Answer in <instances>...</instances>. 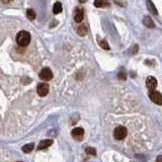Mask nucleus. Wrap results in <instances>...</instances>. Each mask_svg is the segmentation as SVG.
Wrapping results in <instances>:
<instances>
[{
  "mask_svg": "<svg viewBox=\"0 0 162 162\" xmlns=\"http://www.w3.org/2000/svg\"><path fill=\"white\" fill-rule=\"evenodd\" d=\"M16 43L20 47H25L30 43V35L28 32L25 30H21L17 34L16 36Z\"/></svg>",
  "mask_w": 162,
  "mask_h": 162,
  "instance_id": "nucleus-1",
  "label": "nucleus"
},
{
  "mask_svg": "<svg viewBox=\"0 0 162 162\" xmlns=\"http://www.w3.org/2000/svg\"><path fill=\"white\" fill-rule=\"evenodd\" d=\"M127 135H128V130L123 126L117 127L115 129V131H113V137H115L116 140H119V141L124 140L127 137Z\"/></svg>",
  "mask_w": 162,
  "mask_h": 162,
  "instance_id": "nucleus-2",
  "label": "nucleus"
},
{
  "mask_svg": "<svg viewBox=\"0 0 162 162\" xmlns=\"http://www.w3.org/2000/svg\"><path fill=\"white\" fill-rule=\"evenodd\" d=\"M149 97L152 100L154 104H158V106H162V94L159 91L153 90L149 92Z\"/></svg>",
  "mask_w": 162,
  "mask_h": 162,
  "instance_id": "nucleus-3",
  "label": "nucleus"
},
{
  "mask_svg": "<svg viewBox=\"0 0 162 162\" xmlns=\"http://www.w3.org/2000/svg\"><path fill=\"white\" fill-rule=\"evenodd\" d=\"M40 78L44 81H49L53 78V72L49 68H43L42 71L40 72Z\"/></svg>",
  "mask_w": 162,
  "mask_h": 162,
  "instance_id": "nucleus-4",
  "label": "nucleus"
},
{
  "mask_svg": "<svg viewBox=\"0 0 162 162\" xmlns=\"http://www.w3.org/2000/svg\"><path fill=\"white\" fill-rule=\"evenodd\" d=\"M71 135L76 141H81L84 137V130L82 128H75L72 130Z\"/></svg>",
  "mask_w": 162,
  "mask_h": 162,
  "instance_id": "nucleus-5",
  "label": "nucleus"
},
{
  "mask_svg": "<svg viewBox=\"0 0 162 162\" xmlns=\"http://www.w3.org/2000/svg\"><path fill=\"white\" fill-rule=\"evenodd\" d=\"M146 86L150 91H153L156 89L157 87V80L156 78H154L153 76H148L146 79Z\"/></svg>",
  "mask_w": 162,
  "mask_h": 162,
  "instance_id": "nucleus-6",
  "label": "nucleus"
},
{
  "mask_svg": "<svg viewBox=\"0 0 162 162\" xmlns=\"http://www.w3.org/2000/svg\"><path fill=\"white\" fill-rule=\"evenodd\" d=\"M37 91H38V94L40 96H46L49 93V85L47 83H41V84L38 85Z\"/></svg>",
  "mask_w": 162,
  "mask_h": 162,
  "instance_id": "nucleus-7",
  "label": "nucleus"
},
{
  "mask_svg": "<svg viewBox=\"0 0 162 162\" xmlns=\"http://www.w3.org/2000/svg\"><path fill=\"white\" fill-rule=\"evenodd\" d=\"M83 17H84V11H83V9L80 7H76L75 13H74V19H75V21L76 23H81L83 20Z\"/></svg>",
  "mask_w": 162,
  "mask_h": 162,
  "instance_id": "nucleus-8",
  "label": "nucleus"
},
{
  "mask_svg": "<svg viewBox=\"0 0 162 162\" xmlns=\"http://www.w3.org/2000/svg\"><path fill=\"white\" fill-rule=\"evenodd\" d=\"M53 144V140L50 139H45L43 141H41V143L39 144V150H43V149L48 148L49 146H51Z\"/></svg>",
  "mask_w": 162,
  "mask_h": 162,
  "instance_id": "nucleus-9",
  "label": "nucleus"
},
{
  "mask_svg": "<svg viewBox=\"0 0 162 162\" xmlns=\"http://www.w3.org/2000/svg\"><path fill=\"white\" fill-rule=\"evenodd\" d=\"M143 23L145 25V27H147L149 28H153L155 27V25H154V21L152 20V18H151L150 16H148V15H145L143 18Z\"/></svg>",
  "mask_w": 162,
  "mask_h": 162,
  "instance_id": "nucleus-10",
  "label": "nucleus"
},
{
  "mask_svg": "<svg viewBox=\"0 0 162 162\" xmlns=\"http://www.w3.org/2000/svg\"><path fill=\"white\" fill-rule=\"evenodd\" d=\"M94 6L97 8L108 7L109 6V2L108 0H94Z\"/></svg>",
  "mask_w": 162,
  "mask_h": 162,
  "instance_id": "nucleus-11",
  "label": "nucleus"
},
{
  "mask_svg": "<svg viewBox=\"0 0 162 162\" xmlns=\"http://www.w3.org/2000/svg\"><path fill=\"white\" fill-rule=\"evenodd\" d=\"M87 32H88V30H87V27L85 25H81L77 28V34L79 35V36H81V37L86 36Z\"/></svg>",
  "mask_w": 162,
  "mask_h": 162,
  "instance_id": "nucleus-12",
  "label": "nucleus"
},
{
  "mask_svg": "<svg viewBox=\"0 0 162 162\" xmlns=\"http://www.w3.org/2000/svg\"><path fill=\"white\" fill-rule=\"evenodd\" d=\"M147 7H148L149 11L152 14H155V15L158 14V11H157L156 7L154 6V4H153V2L151 1V0H147Z\"/></svg>",
  "mask_w": 162,
  "mask_h": 162,
  "instance_id": "nucleus-13",
  "label": "nucleus"
},
{
  "mask_svg": "<svg viewBox=\"0 0 162 162\" xmlns=\"http://www.w3.org/2000/svg\"><path fill=\"white\" fill-rule=\"evenodd\" d=\"M53 12H54V14H59L62 12V4H61L60 2H56V3L54 4Z\"/></svg>",
  "mask_w": 162,
  "mask_h": 162,
  "instance_id": "nucleus-14",
  "label": "nucleus"
},
{
  "mask_svg": "<svg viewBox=\"0 0 162 162\" xmlns=\"http://www.w3.org/2000/svg\"><path fill=\"white\" fill-rule=\"evenodd\" d=\"M98 45H99L104 50H109V46H108V44L106 41L101 40V39H98Z\"/></svg>",
  "mask_w": 162,
  "mask_h": 162,
  "instance_id": "nucleus-15",
  "label": "nucleus"
},
{
  "mask_svg": "<svg viewBox=\"0 0 162 162\" xmlns=\"http://www.w3.org/2000/svg\"><path fill=\"white\" fill-rule=\"evenodd\" d=\"M27 16L30 20H34V19L36 18V12H35L32 9H30V8H28V9L27 10Z\"/></svg>",
  "mask_w": 162,
  "mask_h": 162,
  "instance_id": "nucleus-16",
  "label": "nucleus"
},
{
  "mask_svg": "<svg viewBox=\"0 0 162 162\" xmlns=\"http://www.w3.org/2000/svg\"><path fill=\"white\" fill-rule=\"evenodd\" d=\"M34 147H35V145L34 144H27V145H25L23 147V151L25 153H30L32 151V149H34Z\"/></svg>",
  "mask_w": 162,
  "mask_h": 162,
  "instance_id": "nucleus-17",
  "label": "nucleus"
},
{
  "mask_svg": "<svg viewBox=\"0 0 162 162\" xmlns=\"http://www.w3.org/2000/svg\"><path fill=\"white\" fill-rule=\"evenodd\" d=\"M85 152L88 155H96V150H95V148H93V147H87L85 149Z\"/></svg>",
  "mask_w": 162,
  "mask_h": 162,
  "instance_id": "nucleus-18",
  "label": "nucleus"
},
{
  "mask_svg": "<svg viewBox=\"0 0 162 162\" xmlns=\"http://www.w3.org/2000/svg\"><path fill=\"white\" fill-rule=\"evenodd\" d=\"M118 78H119L120 80H126L127 79V74L125 71H121L119 72V74H118Z\"/></svg>",
  "mask_w": 162,
  "mask_h": 162,
  "instance_id": "nucleus-19",
  "label": "nucleus"
},
{
  "mask_svg": "<svg viewBox=\"0 0 162 162\" xmlns=\"http://www.w3.org/2000/svg\"><path fill=\"white\" fill-rule=\"evenodd\" d=\"M137 52H138V46H137V45H135V46H134V49H133V53L136 54V53H137Z\"/></svg>",
  "mask_w": 162,
  "mask_h": 162,
  "instance_id": "nucleus-20",
  "label": "nucleus"
},
{
  "mask_svg": "<svg viewBox=\"0 0 162 162\" xmlns=\"http://www.w3.org/2000/svg\"><path fill=\"white\" fill-rule=\"evenodd\" d=\"M156 162H162V155H159L156 158Z\"/></svg>",
  "mask_w": 162,
  "mask_h": 162,
  "instance_id": "nucleus-21",
  "label": "nucleus"
},
{
  "mask_svg": "<svg viewBox=\"0 0 162 162\" xmlns=\"http://www.w3.org/2000/svg\"><path fill=\"white\" fill-rule=\"evenodd\" d=\"M2 1V3H4V4H6V3H8V2H10L11 0H1Z\"/></svg>",
  "mask_w": 162,
  "mask_h": 162,
  "instance_id": "nucleus-22",
  "label": "nucleus"
},
{
  "mask_svg": "<svg viewBox=\"0 0 162 162\" xmlns=\"http://www.w3.org/2000/svg\"><path fill=\"white\" fill-rule=\"evenodd\" d=\"M87 0H79V2L80 3H84V2H86Z\"/></svg>",
  "mask_w": 162,
  "mask_h": 162,
  "instance_id": "nucleus-23",
  "label": "nucleus"
}]
</instances>
